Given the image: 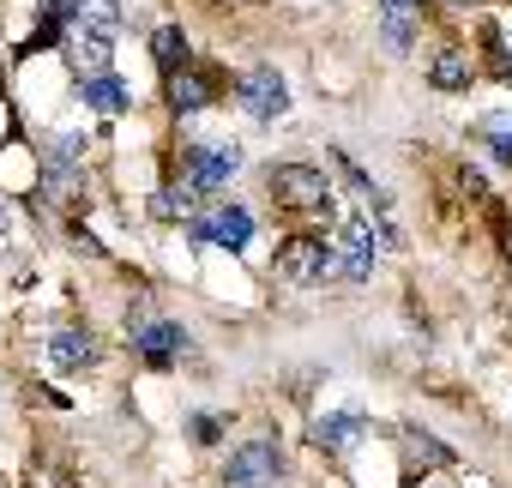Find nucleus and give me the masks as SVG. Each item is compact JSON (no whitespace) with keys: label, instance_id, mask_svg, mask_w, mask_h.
<instances>
[{"label":"nucleus","instance_id":"f257e3e1","mask_svg":"<svg viewBox=\"0 0 512 488\" xmlns=\"http://www.w3.org/2000/svg\"><path fill=\"white\" fill-rule=\"evenodd\" d=\"M284 464H278V446L272 440H241L229 452V470H223V488H278Z\"/></svg>","mask_w":512,"mask_h":488},{"label":"nucleus","instance_id":"dca6fc26","mask_svg":"<svg viewBox=\"0 0 512 488\" xmlns=\"http://www.w3.org/2000/svg\"><path fill=\"white\" fill-rule=\"evenodd\" d=\"M151 55H157L163 73H181V67H187V37H181V25H163V31L151 37Z\"/></svg>","mask_w":512,"mask_h":488},{"label":"nucleus","instance_id":"f8f14e48","mask_svg":"<svg viewBox=\"0 0 512 488\" xmlns=\"http://www.w3.org/2000/svg\"><path fill=\"white\" fill-rule=\"evenodd\" d=\"M169 103H175L181 115L205 109V103H211V79H205L199 67H181V73H169Z\"/></svg>","mask_w":512,"mask_h":488},{"label":"nucleus","instance_id":"aec40b11","mask_svg":"<svg viewBox=\"0 0 512 488\" xmlns=\"http://www.w3.org/2000/svg\"><path fill=\"white\" fill-rule=\"evenodd\" d=\"M386 19H422V0H380Z\"/></svg>","mask_w":512,"mask_h":488},{"label":"nucleus","instance_id":"39448f33","mask_svg":"<svg viewBox=\"0 0 512 488\" xmlns=\"http://www.w3.org/2000/svg\"><path fill=\"white\" fill-rule=\"evenodd\" d=\"M374 272V223L368 217H350L338 229V278L344 284H362Z\"/></svg>","mask_w":512,"mask_h":488},{"label":"nucleus","instance_id":"9d476101","mask_svg":"<svg viewBox=\"0 0 512 488\" xmlns=\"http://www.w3.org/2000/svg\"><path fill=\"white\" fill-rule=\"evenodd\" d=\"M67 61H73V73H79V79H103V73H109V31L79 25V31H73V43H67Z\"/></svg>","mask_w":512,"mask_h":488},{"label":"nucleus","instance_id":"7ed1b4c3","mask_svg":"<svg viewBox=\"0 0 512 488\" xmlns=\"http://www.w3.org/2000/svg\"><path fill=\"white\" fill-rule=\"evenodd\" d=\"M278 272L290 284H320V278H338V254L326 248V241H314V235H290L278 248Z\"/></svg>","mask_w":512,"mask_h":488},{"label":"nucleus","instance_id":"2eb2a0df","mask_svg":"<svg viewBox=\"0 0 512 488\" xmlns=\"http://www.w3.org/2000/svg\"><path fill=\"white\" fill-rule=\"evenodd\" d=\"M404 458H410V470H440V464H452V452L434 440V434H404Z\"/></svg>","mask_w":512,"mask_h":488},{"label":"nucleus","instance_id":"f3484780","mask_svg":"<svg viewBox=\"0 0 512 488\" xmlns=\"http://www.w3.org/2000/svg\"><path fill=\"white\" fill-rule=\"evenodd\" d=\"M73 13H79V25H91V31H115V25H121V0H73Z\"/></svg>","mask_w":512,"mask_h":488},{"label":"nucleus","instance_id":"20e7f679","mask_svg":"<svg viewBox=\"0 0 512 488\" xmlns=\"http://www.w3.org/2000/svg\"><path fill=\"white\" fill-rule=\"evenodd\" d=\"M272 193H278V205H290V211H320V205H332V187H326V175H320L314 163H278V169H272Z\"/></svg>","mask_w":512,"mask_h":488},{"label":"nucleus","instance_id":"6ab92c4d","mask_svg":"<svg viewBox=\"0 0 512 488\" xmlns=\"http://www.w3.org/2000/svg\"><path fill=\"white\" fill-rule=\"evenodd\" d=\"M488 151H494V157H500V163H512V133H506V127H500V121H494V127H488Z\"/></svg>","mask_w":512,"mask_h":488},{"label":"nucleus","instance_id":"1a4fd4ad","mask_svg":"<svg viewBox=\"0 0 512 488\" xmlns=\"http://www.w3.org/2000/svg\"><path fill=\"white\" fill-rule=\"evenodd\" d=\"M91 362H97V338H91L85 326H61V332H49V368L73 374V368H91Z\"/></svg>","mask_w":512,"mask_h":488},{"label":"nucleus","instance_id":"423d86ee","mask_svg":"<svg viewBox=\"0 0 512 488\" xmlns=\"http://www.w3.org/2000/svg\"><path fill=\"white\" fill-rule=\"evenodd\" d=\"M247 235H253V217L241 205H217L205 223H193V241L199 248H247Z\"/></svg>","mask_w":512,"mask_h":488},{"label":"nucleus","instance_id":"4468645a","mask_svg":"<svg viewBox=\"0 0 512 488\" xmlns=\"http://www.w3.org/2000/svg\"><path fill=\"white\" fill-rule=\"evenodd\" d=\"M428 79H434L440 91H464V85H470V55H458V49L434 55V61H428Z\"/></svg>","mask_w":512,"mask_h":488},{"label":"nucleus","instance_id":"a211bd4d","mask_svg":"<svg viewBox=\"0 0 512 488\" xmlns=\"http://www.w3.org/2000/svg\"><path fill=\"white\" fill-rule=\"evenodd\" d=\"M380 37H386L392 55H410V43H416V19H380Z\"/></svg>","mask_w":512,"mask_h":488},{"label":"nucleus","instance_id":"ddd939ff","mask_svg":"<svg viewBox=\"0 0 512 488\" xmlns=\"http://www.w3.org/2000/svg\"><path fill=\"white\" fill-rule=\"evenodd\" d=\"M79 103H91L97 115H121V109L133 103V91H127L115 73H103V79H85V85H79Z\"/></svg>","mask_w":512,"mask_h":488},{"label":"nucleus","instance_id":"f03ea898","mask_svg":"<svg viewBox=\"0 0 512 488\" xmlns=\"http://www.w3.org/2000/svg\"><path fill=\"white\" fill-rule=\"evenodd\" d=\"M235 97H241V109H247L253 121H278V115L290 109V85H284L278 67H247V73L235 79Z\"/></svg>","mask_w":512,"mask_h":488},{"label":"nucleus","instance_id":"0eeeda50","mask_svg":"<svg viewBox=\"0 0 512 488\" xmlns=\"http://www.w3.org/2000/svg\"><path fill=\"white\" fill-rule=\"evenodd\" d=\"M235 169H241V145H199V151L187 157V181H193L199 193L223 187V181H229Z\"/></svg>","mask_w":512,"mask_h":488},{"label":"nucleus","instance_id":"6e6552de","mask_svg":"<svg viewBox=\"0 0 512 488\" xmlns=\"http://www.w3.org/2000/svg\"><path fill=\"white\" fill-rule=\"evenodd\" d=\"M133 344H139V356H145L151 368H169V362L181 356L187 332H181L175 320H133Z\"/></svg>","mask_w":512,"mask_h":488},{"label":"nucleus","instance_id":"412c9836","mask_svg":"<svg viewBox=\"0 0 512 488\" xmlns=\"http://www.w3.org/2000/svg\"><path fill=\"white\" fill-rule=\"evenodd\" d=\"M0 229H7V211H0Z\"/></svg>","mask_w":512,"mask_h":488},{"label":"nucleus","instance_id":"9b49d317","mask_svg":"<svg viewBox=\"0 0 512 488\" xmlns=\"http://www.w3.org/2000/svg\"><path fill=\"white\" fill-rule=\"evenodd\" d=\"M362 434H368V422H362V416H320V422H314V446H320V452H332V458L356 452V446H362Z\"/></svg>","mask_w":512,"mask_h":488}]
</instances>
